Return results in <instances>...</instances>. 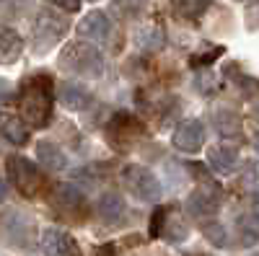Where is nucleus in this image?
<instances>
[{"instance_id":"dca6fc26","label":"nucleus","mask_w":259,"mask_h":256,"mask_svg":"<svg viewBox=\"0 0 259 256\" xmlns=\"http://www.w3.org/2000/svg\"><path fill=\"white\" fill-rule=\"evenodd\" d=\"M163 41H166V36H163V29H161L158 24H145V26H140V29L135 31V44H138V49L153 52V49H161V47H163Z\"/></svg>"},{"instance_id":"cd10ccee","label":"nucleus","mask_w":259,"mask_h":256,"mask_svg":"<svg viewBox=\"0 0 259 256\" xmlns=\"http://www.w3.org/2000/svg\"><path fill=\"white\" fill-rule=\"evenodd\" d=\"M91 3H96V0H91Z\"/></svg>"},{"instance_id":"ddd939ff","label":"nucleus","mask_w":259,"mask_h":256,"mask_svg":"<svg viewBox=\"0 0 259 256\" xmlns=\"http://www.w3.org/2000/svg\"><path fill=\"white\" fill-rule=\"evenodd\" d=\"M34 153H36V163L45 166V168H50V171H62V168H68V156H65L55 142H47V140L36 142Z\"/></svg>"},{"instance_id":"aec40b11","label":"nucleus","mask_w":259,"mask_h":256,"mask_svg":"<svg viewBox=\"0 0 259 256\" xmlns=\"http://www.w3.org/2000/svg\"><path fill=\"white\" fill-rule=\"evenodd\" d=\"M145 0H112V11L119 13L122 18H133L143 11Z\"/></svg>"},{"instance_id":"f8f14e48","label":"nucleus","mask_w":259,"mask_h":256,"mask_svg":"<svg viewBox=\"0 0 259 256\" xmlns=\"http://www.w3.org/2000/svg\"><path fill=\"white\" fill-rule=\"evenodd\" d=\"M124 212H127V204L117 191H104L96 202V215L104 223H119L124 218Z\"/></svg>"},{"instance_id":"7ed1b4c3","label":"nucleus","mask_w":259,"mask_h":256,"mask_svg":"<svg viewBox=\"0 0 259 256\" xmlns=\"http://www.w3.org/2000/svg\"><path fill=\"white\" fill-rule=\"evenodd\" d=\"M122 186L140 202H158L163 194V186L156 174L145 166H127L122 171Z\"/></svg>"},{"instance_id":"393cba45","label":"nucleus","mask_w":259,"mask_h":256,"mask_svg":"<svg viewBox=\"0 0 259 256\" xmlns=\"http://www.w3.org/2000/svg\"><path fill=\"white\" fill-rule=\"evenodd\" d=\"M158 223H163V210H156L153 225H150V236H158Z\"/></svg>"},{"instance_id":"412c9836","label":"nucleus","mask_w":259,"mask_h":256,"mask_svg":"<svg viewBox=\"0 0 259 256\" xmlns=\"http://www.w3.org/2000/svg\"><path fill=\"white\" fill-rule=\"evenodd\" d=\"M202 236H205L212 246H226V241H228V238H226V228H223L221 223H215V220L202 225Z\"/></svg>"},{"instance_id":"4468645a","label":"nucleus","mask_w":259,"mask_h":256,"mask_svg":"<svg viewBox=\"0 0 259 256\" xmlns=\"http://www.w3.org/2000/svg\"><path fill=\"white\" fill-rule=\"evenodd\" d=\"M0 135L13 145H24L29 140V127L16 114H0Z\"/></svg>"},{"instance_id":"5701e85b","label":"nucleus","mask_w":259,"mask_h":256,"mask_svg":"<svg viewBox=\"0 0 259 256\" xmlns=\"http://www.w3.org/2000/svg\"><path fill=\"white\" fill-rule=\"evenodd\" d=\"M11 96H13V85H11L6 78H0V106H3Z\"/></svg>"},{"instance_id":"6e6552de","label":"nucleus","mask_w":259,"mask_h":256,"mask_svg":"<svg viewBox=\"0 0 259 256\" xmlns=\"http://www.w3.org/2000/svg\"><path fill=\"white\" fill-rule=\"evenodd\" d=\"M109 31H112V21L104 11H91L78 21V36L96 41V44H104L109 39Z\"/></svg>"},{"instance_id":"20e7f679","label":"nucleus","mask_w":259,"mask_h":256,"mask_svg":"<svg viewBox=\"0 0 259 256\" xmlns=\"http://www.w3.org/2000/svg\"><path fill=\"white\" fill-rule=\"evenodd\" d=\"M68 29H70L68 18H62L52 11H41L34 21V41L39 44V49L45 52L52 44H57V41L68 34Z\"/></svg>"},{"instance_id":"bb28decb","label":"nucleus","mask_w":259,"mask_h":256,"mask_svg":"<svg viewBox=\"0 0 259 256\" xmlns=\"http://www.w3.org/2000/svg\"><path fill=\"white\" fill-rule=\"evenodd\" d=\"M0 3H21V0H0Z\"/></svg>"},{"instance_id":"9d476101","label":"nucleus","mask_w":259,"mask_h":256,"mask_svg":"<svg viewBox=\"0 0 259 256\" xmlns=\"http://www.w3.org/2000/svg\"><path fill=\"white\" fill-rule=\"evenodd\" d=\"M39 248H41V256H70V238L62 228H55V225H47L41 228V236H39Z\"/></svg>"},{"instance_id":"f3484780","label":"nucleus","mask_w":259,"mask_h":256,"mask_svg":"<svg viewBox=\"0 0 259 256\" xmlns=\"http://www.w3.org/2000/svg\"><path fill=\"white\" fill-rule=\"evenodd\" d=\"M52 199H55V204L62 207V210H80L85 197H83V191H80L78 186H73V184H60V186H55Z\"/></svg>"},{"instance_id":"4be33fe9","label":"nucleus","mask_w":259,"mask_h":256,"mask_svg":"<svg viewBox=\"0 0 259 256\" xmlns=\"http://www.w3.org/2000/svg\"><path fill=\"white\" fill-rule=\"evenodd\" d=\"M221 55H223V49H221V47H210L205 55H202V52L192 55V57H189V62H192V68H207L210 62H215Z\"/></svg>"},{"instance_id":"2eb2a0df","label":"nucleus","mask_w":259,"mask_h":256,"mask_svg":"<svg viewBox=\"0 0 259 256\" xmlns=\"http://www.w3.org/2000/svg\"><path fill=\"white\" fill-rule=\"evenodd\" d=\"M24 49V39H21L13 29H3L0 31V65H11L21 57Z\"/></svg>"},{"instance_id":"6ab92c4d","label":"nucleus","mask_w":259,"mask_h":256,"mask_svg":"<svg viewBox=\"0 0 259 256\" xmlns=\"http://www.w3.org/2000/svg\"><path fill=\"white\" fill-rule=\"evenodd\" d=\"M212 122L218 124V132L221 135H233V137H239L241 135V119L236 117L233 112H228V109H223V112H215L212 114Z\"/></svg>"},{"instance_id":"0eeeda50","label":"nucleus","mask_w":259,"mask_h":256,"mask_svg":"<svg viewBox=\"0 0 259 256\" xmlns=\"http://www.w3.org/2000/svg\"><path fill=\"white\" fill-rule=\"evenodd\" d=\"M205 124L200 119H184L177 124V130L174 135H171V142H174L177 150L182 153H200L202 150V145H205Z\"/></svg>"},{"instance_id":"a878e982","label":"nucleus","mask_w":259,"mask_h":256,"mask_svg":"<svg viewBox=\"0 0 259 256\" xmlns=\"http://www.w3.org/2000/svg\"><path fill=\"white\" fill-rule=\"evenodd\" d=\"M6 199V186H3V181H0V202Z\"/></svg>"},{"instance_id":"39448f33","label":"nucleus","mask_w":259,"mask_h":256,"mask_svg":"<svg viewBox=\"0 0 259 256\" xmlns=\"http://www.w3.org/2000/svg\"><path fill=\"white\" fill-rule=\"evenodd\" d=\"M6 166H8V176L16 184V189L26 197H34L41 186V176H39L36 166L26 158H21V156H11L6 161Z\"/></svg>"},{"instance_id":"9b49d317","label":"nucleus","mask_w":259,"mask_h":256,"mask_svg":"<svg viewBox=\"0 0 259 256\" xmlns=\"http://www.w3.org/2000/svg\"><path fill=\"white\" fill-rule=\"evenodd\" d=\"M207 166L212 168V174L228 176L239 166V150L233 145H212L207 147Z\"/></svg>"},{"instance_id":"423d86ee","label":"nucleus","mask_w":259,"mask_h":256,"mask_svg":"<svg viewBox=\"0 0 259 256\" xmlns=\"http://www.w3.org/2000/svg\"><path fill=\"white\" fill-rule=\"evenodd\" d=\"M221 207V189L215 186V184H202L200 189H194L192 194L187 197L184 202V210H187V215L189 218H212L215 212H218Z\"/></svg>"},{"instance_id":"1a4fd4ad","label":"nucleus","mask_w":259,"mask_h":256,"mask_svg":"<svg viewBox=\"0 0 259 256\" xmlns=\"http://www.w3.org/2000/svg\"><path fill=\"white\" fill-rule=\"evenodd\" d=\"M57 98H60V104L65 106V109H70V112H83V109H89V106L94 104L91 91L85 88V85L70 83V80L57 85Z\"/></svg>"},{"instance_id":"f03ea898","label":"nucleus","mask_w":259,"mask_h":256,"mask_svg":"<svg viewBox=\"0 0 259 256\" xmlns=\"http://www.w3.org/2000/svg\"><path fill=\"white\" fill-rule=\"evenodd\" d=\"M60 65L78 78H101L104 75V55L96 44L75 41V44H68L62 49Z\"/></svg>"},{"instance_id":"a211bd4d","label":"nucleus","mask_w":259,"mask_h":256,"mask_svg":"<svg viewBox=\"0 0 259 256\" xmlns=\"http://www.w3.org/2000/svg\"><path fill=\"white\" fill-rule=\"evenodd\" d=\"M174 3V11L182 16V18H200L207 8H210V0H171Z\"/></svg>"},{"instance_id":"b1692460","label":"nucleus","mask_w":259,"mask_h":256,"mask_svg":"<svg viewBox=\"0 0 259 256\" xmlns=\"http://www.w3.org/2000/svg\"><path fill=\"white\" fill-rule=\"evenodd\" d=\"M55 3H57V8L68 11V13H75L80 8V0H55Z\"/></svg>"},{"instance_id":"f257e3e1","label":"nucleus","mask_w":259,"mask_h":256,"mask_svg":"<svg viewBox=\"0 0 259 256\" xmlns=\"http://www.w3.org/2000/svg\"><path fill=\"white\" fill-rule=\"evenodd\" d=\"M52 101H55V96H52L50 78H29L21 85L18 104H21V114H24V119L29 124L45 127L52 114Z\"/></svg>"}]
</instances>
